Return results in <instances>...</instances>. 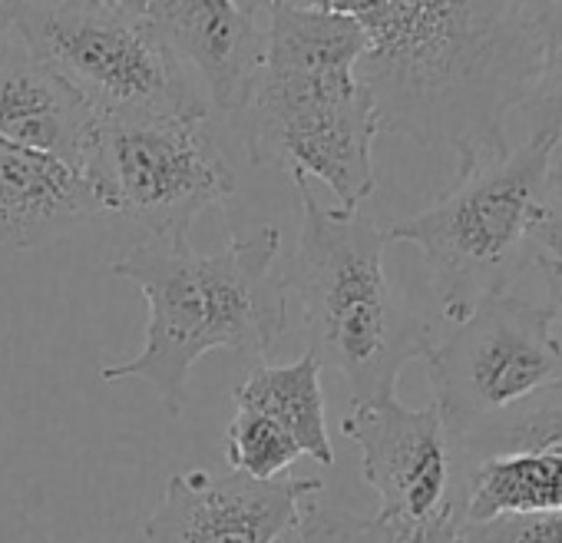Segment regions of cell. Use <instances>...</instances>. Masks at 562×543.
Listing matches in <instances>:
<instances>
[{
	"label": "cell",
	"instance_id": "9a60e30c",
	"mask_svg": "<svg viewBox=\"0 0 562 543\" xmlns=\"http://www.w3.org/2000/svg\"><path fill=\"white\" fill-rule=\"evenodd\" d=\"M562 510V454H506L467 467L457 520L486 523L496 517Z\"/></svg>",
	"mask_w": 562,
	"mask_h": 543
},
{
	"label": "cell",
	"instance_id": "5bb4252c",
	"mask_svg": "<svg viewBox=\"0 0 562 543\" xmlns=\"http://www.w3.org/2000/svg\"><path fill=\"white\" fill-rule=\"evenodd\" d=\"M235 408H248L285 431L302 454L322 467L335 464V444L325 418L322 365L305 352L292 365H255L232 391Z\"/></svg>",
	"mask_w": 562,
	"mask_h": 543
},
{
	"label": "cell",
	"instance_id": "9c48e42d",
	"mask_svg": "<svg viewBox=\"0 0 562 543\" xmlns=\"http://www.w3.org/2000/svg\"><path fill=\"white\" fill-rule=\"evenodd\" d=\"M341 431L361 451V474L381 500L374 520L391 536L457 517V474L463 477L457 461L463 457L437 405L407 408L397 395L351 405Z\"/></svg>",
	"mask_w": 562,
	"mask_h": 543
},
{
	"label": "cell",
	"instance_id": "6da1fadb",
	"mask_svg": "<svg viewBox=\"0 0 562 543\" xmlns=\"http://www.w3.org/2000/svg\"><path fill=\"white\" fill-rule=\"evenodd\" d=\"M251 18L305 8L368 34L361 84L381 133L447 149L457 176L506 156L509 117L539 64V8L526 0H238Z\"/></svg>",
	"mask_w": 562,
	"mask_h": 543
},
{
	"label": "cell",
	"instance_id": "cb8c5ba5",
	"mask_svg": "<svg viewBox=\"0 0 562 543\" xmlns=\"http://www.w3.org/2000/svg\"><path fill=\"white\" fill-rule=\"evenodd\" d=\"M100 4H106V8H113V11H120L126 18H146L153 0H100Z\"/></svg>",
	"mask_w": 562,
	"mask_h": 543
},
{
	"label": "cell",
	"instance_id": "7402d4cb",
	"mask_svg": "<svg viewBox=\"0 0 562 543\" xmlns=\"http://www.w3.org/2000/svg\"><path fill=\"white\" fill-rule=\"evenodd\" d=\"M391 543H470V536L457 517H443V520H434L420 530L391 536Z\"/></svg>",
	"mask_w": 562,
	"mask_h": 543
},
{
	"label": "cell",
	"instance_id": "30bf717a",
	"mask_svg": "<svg viewBox=\"0 0 562 543\" xmlns=\"http://www.w3.org/2000/svg\"><path fill=\"white\" fill-rule=\"evenodd\" d=\"M322 487L318 477L255 480L235 470H179L166 480L162 503L143 520V536L146 543H278Z\"/></svg>",
	"mask_w": 562,
	"mask_h": 543
},
{
	"label": "cell",
	"instance_id": "ba28073f",
	"mask_svg": "<svg viewBox=\"0 0 562 543\" xmlns=\"http://www.w3.org/2000/svg\"><path fill=\"white\" fill-rule=\"evenodd\" d=\"M205 123L100 120L83 176L103 212L143 225L153 242H189L195 219L235 192V173Z\"/></svg>",
	"mask_w": 562,
	"mask_h": 543
},
{
	"label": "cell",
	"instance_id": "44dd1931",
	"mask_svg": "<svg viewBox=\"0 0 562 543\" xmlns=\"http://www.w3.org/2000/svg\"><path fill=\"white\" fill-rule=\"evenodd\" d=\"M532 265L539 268V279L546 289V306L555 315V322L562 325V219L559 215H549V222L542 225L539 252H536Z\"/></svg>",
	"mask_w": 562,
	"mask_h": 543
},
{
	"label": "cell",
	"instance_id": "7a4b0ae2",
	"mask_svg": "<svg viewBox=\"0 0 562 543\" xmlns=\"http://www.w3.org/2000/svg\"><path fill=\"white\" fill-rule=\"evenodd\" d=\"M265 57L235 113L251 166H278L292 179H318L341 212L374 192V140L381 117L361 84L368 34L338 14L271 8Z\"/></svg>",
	"mask_w": 562,
	"mask_h": 543
},
{
	"label": "cell",
	"instance_id": "4316f807",
	"mask_svg": "<svg viewBox=\"0 0 562 543\" xmlns=\"http://www.w3.org/2000/svg\"><path fill=\"white\" fill-rule=\"evenodd\" d=\"M0 4H18V0H0Z\"/></svg>",
	"mask_w": 562,
	"mask_h": 543
},
{
	"label": "cell",
	"instance_id": "d6986e66",
	"mask_svg": "<svg viewBox=\"0 0 562 543\" xmlns=\"http://www.w3.org/2000/svg\"><path fill=\"white\" fill-rule=\"evenodd\" d=\"M299 536L302 543H391V533L374 517H358L315 500L299 513Z\"/></svg>",
	"mask_w": 562,
	"mask_h": 543
},
{
	"label": "cell",
	"instance_id": "8992f818",
	"mask_svg": "<svg viewBox=\"0 0 562 543\" xmlns=\"http://www.w3.org/2000/svg\"><path fill=\"white\" fill-rule=\"evenodd\" d=\"M14 31L60 74L97 120H195L212 107L143 18L100 0H18Z\"/></svg>",
	"mask_w": 562,
	"mask_h": 543
},
{
	"label": "cell",
	"instance_id": "5b68a950",
	"mask_svg": "<svg viewBox=\"0 0 562 543\" xmlns=\"http://www.w3.org/2000/svg\"><path fill=\"white\" fill-rule=\"evenodd\" d=\"M555 143L522 140L499 159L457 176V186L430 209L394 222L387 242L414 245L447 322H463L490 299L509 296L536 262L549 222L546 176Z\"/></svg>",
	"mask_w": 562,
	"mask_h": 543
},
{
	"label": "cell",
	"instance_id": "277c9868",
	"mask_svg": "<svg viewBox=\"0 0 562 543\" xmlns=\"http://www.w3.org/2000/svg\"><path fill=\"white\" fill-rule=\"evenodd\" d=\"M292 182L302 225L281 282L302 309L308 355L348 381L351 405L394 398L401 372L434 348V332L387 279V232L361 212L322 206L308 179Z\"/></svg>",
	"mask_w": 562,
	"mask_h": 543
},
{
	"label": "cell",
	"instance_id": "8fae6325",
	"mask_svg": "<svg viewBox=\"0 0 562 543\" xmlns=\"http://www.w3.org/2000/svg\"><path fill=\"white\" fill-rule=\"evenodd\" d=\"M146 27L202 87L212 110L235 117L265 57V21L238 0H153Z\"/></svg>",
	"mask_w": 562,
	"mask_h": 543
},
{
	"label": "cell",
	"instance_id": "ac0fdd59",
	"mask_svg": "<svg viewBox=\"0 0 562 543\" xmlns=\"http://www.w3.org/2000/svg\"><path fill=\"white\" fill-rule=\"evenodd\" d=\"M302 457V447L278 431L271 421L248 408H235V418L225 428V461L235 474L255 480H274Z\"/></svg>",
	"mask_w": 562,
	"mask_h": 543
},
{
	"label": "cell",
	"instance_id": "d4e9b609",
	"mask_svg": "<svg viewBox=\"0 0 562 543\" xmlns=\"http://www.w3.org/2000/svg\"><path fill=\"white\" fill-rule=\"evenodd\" d=\"M14 31V4H0V41Z\"/></svg>",
	"mask_w": 562,
	"mask_h": 543
},
{
	"label": "cell",
	"instance_id": "3957f363",
	"mask_svg": "<svg viewBox=\"0 0 562 543\" xmlns=\"http://www.w3.org/2000/svg\"><path fill=\"white\" fill-rule=\"evenodd\" d=\"M281 229L258 225L222 248L199 252L189 242H139L110 272L133 282L149 309L139 355L106 365V385L146 381L159 405L179 418L186 385L209 352H235L258 362L285 339L289 292L281 282Z\"/></svg>",
	"mask_w": 562,
	"mask_h": 543
},
{
	"label": "cell",
	"instance_id": "e0dca14e",
	"mask_svg": "<svg viewBox=\"0 0 562 543\" xmlns=\"http://www.w3.org/2000/svg\"><path fill=\"white\" fill-rule=\"evenodd\" d=\"M519 113L526 120V140H562V4L539 11V64Z\"/></svg>",
	"mask_w": 562,
	"mask_h": 543
},
{
	"label": "cell",
	"instance_id": "484cf974",
	"mask_svg": "<svg viewBox=\"0 0 562 543\" xmlns=\"http://www.w3.org/2000/svg\"><path fill=\"white\" fill-rule=\"evenodd\" d=\"M526 4H532V8H549V4H562V0H526Z\"/></svg>",
	"mask_w": 562,
	"mask_h": 543
},
{
	"label": "cell",
	"instance_id": "2e32d148",
	"mask_svg": "<svg viewBox=\"0 0 562 543\" xmlns=\"http://www.w3.org/2000/svg\"><path fill=\"white\" fill-rule=\"evenodd\" d=\"M506 454H562V385L486 424L460 447V457L467 461L463 467Z\"/></svg>",
	"mask_w": 562,
	"mask_h": 543
},
{
	"label": "cell",
	"instance_id": "7c38bea8",
	"mask_svg": "<svg viewBox=\"0 0 562 543\" xmlns=\"http://www.w3.org/2000/svg\"><path fill=\"white\" fill-rule=\"evenodd\" d=\"M97 113L11 31L0 41V136L83 173Z\"/></svg>",
	"mask_w": 562,
	"mask_h": 543
},
{
	"label": "cell",
	"instance_id": "4fadbf2b",
	"mask_svg": "<svg viewBox=\"0 0 562 543\" xmlns=\"http://www.w3.org/2000/svg\"><path fill=\"white\" fill-rule=\"evenodd\" d=\"M93 215L103 202L80 169L0 136V245L31 252Z\"/></svg>",
	"mask_w": 562,
	"mask_h": 543
},
{
	"label": "cell",
	"instance_id": "603a6c76",
	"mask_svg": "<svg viewBox=\"0 0 562 543\" xmlns=\"http://www.w3.org/2000/svg\"><path fill=\"white\" fill-rule=\"evenodd\" d=\"M546 196H549V209H552V215H559V219H562V140L555 143L552 159H549Z\"/></svg>",
	"mask_w": 562,
	"mask_h": 543
},
{
	"label": "cell",
	"instance_id": "ffe728a7",
	"mask_svg": "<svg viewBox=\"0 0 562 543\" xmlns=\"http://www.w3.org/2000/svg\"><path fill=\"white\" fill-rule=\"evenodd\" d=\"M470 543H562V510L463 523Z\"/></svg>",
	"mask_w": 562,
	"mask_h": 543
},
{
	"label": "cell",
	"instance_id": "52a82bcc",
	"mask_svg": "<svg viewBox=\"0 0 562 543\" xmlns=\"http://www.w3.org/2000/svg\"><path fill=\"white\" fill-rule=\"evenodd\" d=\"M434 405L457 451L486 424L562 385V325L549 306L499 296L424 355Z\"/></svg>",
	"mask_w": 562,
	"mask_h": 543
}]
</instances>
